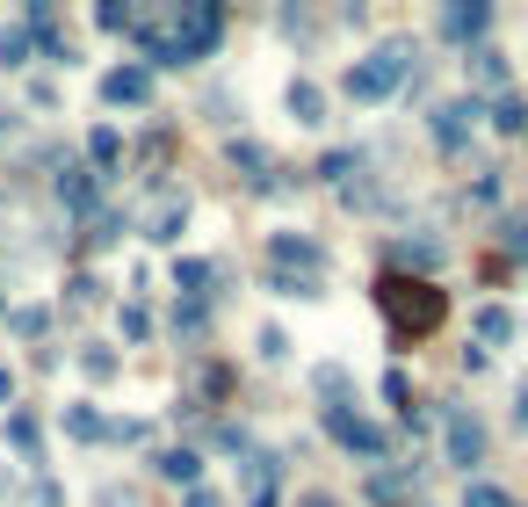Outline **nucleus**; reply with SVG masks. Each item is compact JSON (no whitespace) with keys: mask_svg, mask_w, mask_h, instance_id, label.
<instances>
[{"mask_svg":"<svg viewBox=\"0 0 528 507\" xmlns=\"http://www.w3.org/2000/svg\"><path fill=\"white\" fill-rule=\"evenodd\" d=\"M377 305H384V319H391V341H398V348L442 334V319H449V297L434 290L427 276H398V268H384V276H377Z\"/></svg>","mask_w":528,"mask_h":507,"instance_id":"f257e3e1","label":"nucleus"},{"mask_svg":"<svg viewBox=\"0 0 528 507\" xmlns=\"http://www.w3.org/2000/svg\"><path fill=\"white\" fill-rule=\"evenodd\" d=\"M413 44L406 37H391V44H377L369 58H355L348 66V95L355 102H384V95H398V87H406V73H413Z\"/></svg>","mask_w":528,"mask_h":507,"instance_id":"f03ea898","label":"nucleus"},{"mask_svg":"<svg viewBox=\"0 0 528 507\" xmlns=\"http://www.w3.org/2000/svg\"><path fill=\"white\" fill-rule=\"evenodd\" d=\"M326 435L340 442L348 457H362V464H384L391 457V435L369 421V413H348V406H326Z\"/></svg>","mask_w":528,"mask_h":507,"instance_id":"7ed1b4c3","label":"nucleus"},{"mask_svg":"<svg viewBox=\"0 0 528 507\" xmlns=\"http://www.w3.org/2000/svg\"><path fill=\"white\" fill-rule=\"evenodd\" d=\"M478 116H485V102H478V95L434 102V109H427V138L442 145V153H463V145H471V131H478Z\"/></svg>","mask_w":528,"mask_h":507,"instance_id":"20e7f679","label":"nucleus"},{"mask_svg":"<svg viewBox=\"0 0 528 507\" xmlns=\"http://www.w3.org/2000/svg\"><path fill=\"white\" fill-rule=\"evenodd\" d=\"M268 268H283V276L319 283V276H326V247L312 240V232H275V240H268Z\"/></svg>","mask_w":528,"mask_h":507,"instance_id":"39448f33","label":"nucleus"},{"mask_svg":"<svg viewBox=\"0 0 528 507\" xmlns=\"http://www.w3.org/2000/svg\"><path fill=\"white\" fill-rule=\"evenodd\" d=\"M232 167H239V182L254 189V196H283V189H290L283 167H275V153H268V145H254V138H232Z\"/></svg>","mask_w":528,"mask_h":507,"instance_id":"423d86ee","label":"nucleus"},{"mask_svg":"<svg viewBox=\"0 0 528 507\" xmlns=\"http://www.w3.org/2000/svg\"><path fill=\"white\" fill-rule=\"evenodd\" d=\"M58 203H66L73 218H95V203H102V174L95 167H80V160H58Z\"/></svg>","mask_w":528,"mask_h":507,"instance_id":"0eeeda50","label":"nucleus"},{"mask_svg":"<svg viewBox=\"0 0 528 507\" xmlns=\"http://www.w3.org/2000/svg\"><path fill=\"white\" fill-rule=\"evenodd\" d=\"M485 29H492V0H449V8H442V37L463 44V51H478Z\"/></svg>","mask_w":528,"mask_h":507,"instance_id":"6e6552de","label":"nucleus"},{"mask_svg":"<svg viewBox=\"0 0 528 507\" xmlns=\"http://www.w3.org/2000/svg\"><path fill=\"white\" fill-rule=\"evenodd\" d=\"M102 102L109 109H145L152 102V73L145 66H109L102 73Z\"/></svg>","mask_w":528,"mask_h":507,"instance_id":"1a4fd4ad","label":"nucleus"},{"mask_svg":"<svg viewBox=\"0 0 528 507\" xmlns=\"http://www.w3.org/2000/svg\"><path fill=\"white\" fill-rule=\"evenodd\" d=\"M442 435H449V464H463V471H471V464L485 457V428H478V413H449V421H442Z\"/></svg>","mask_w":528,"mask_h":507,"instance_id":"9d476101","label":"nucleus"},{"mask_svg":"<svg viewBox=\"0 0 528 507\" xmlns=\"http://www.w3.org/2000/svg\"><path fill=\"white\" fill-rule=\"evenodd\" d=\"M391 268H398V276H427L434 283V268H442V240H427V232L413 240V232H406V240L391 247Z\"/></svg>","mask_w":528,"mask_h":507,"instance_id":"9b49d317","label":"nucleus"},{"mask_svg":"<svg viewBox=\"0 0 528 507\" xmlns=\"http://www.w3.org/2000/svg\"><path fill=\"white\" fill-rule=\"evenodd\" d=\"M181 232H189V196H160V203H152V218H145V240L174 247Z\"/></svg>","mask_w":528,"mask_h":507,"instance_id":"f8f14e48","label":"nucleus"},{"mask_svg":"<svg viewBox=\"0 0 528 507\" xmlns=\"http://www.w3.org/2000/svg\"><path fill=\"white\" fill-rule=\"evenodd\" d=\"M87 167H95L102 182H109V174H123V131H116V124H95V131H87Z\"/></svg>","mask_w":528,"mask_h":507,"instance_id":"ddd939ff","label":"nucleus"},{"mask_svg":"<svg viewBox=\"0 0 528 507\" xmlns=\"http://www.w3.org/2000/svg\"><path fill=\"white\" fill-rule=\"evenodd\" d=\"M152 471H160V479H174V486H196V479H203V450H196V442H174V450L152 457Z\"/></svg>","mask_w":528,"mask_h":507,"instance_id":"4468645a","label":"nucleus"},{"mask_svg":"<svg viewBox=\"0 0 528 507\" xmlns=\"http://www.w3.org/2000/svg\"><path fill=\"white\" fill-rule=\"evenodd\" d=\"M8 442L22 450V464H44V421L29 406H8Z\"/></svg>","mask_w":528,"mask_h":507,"instance_id":"2eb2a0df","label":"nucleus"},{"mask_svg":"<svg viewBox=\"0 0 528 507\" xmlns=\"http://www.w3.org/2000/svg\"><path fill=\"white\" fill-rule=\"evenodd\" d=\"M210 276H217V268L196 261V254H189V261H174V290L189 297V305H210Z\"/></svg>","mask_w":528,"mask_h":507,"instance_id":"dca6fc26","label":"nucleus"},{"mask_svg":"<svg viewBox=\"0 0 528 507\" xmlns=\"http://www.w3.org/2000/svg\"><path fill=\"white\" fill-rule=\"evenodd\" d=\"M463 66H471V87H507V51L500 44H478Z\"/></svg>","mask_w":528,"mask_h":507,"instance_id":"f3484780","label":"nucleus"},{"mask_svg":"<svg viewBox=\"0 0 528 507\" xmlns=\"http://www.w3.org/2000/svg\"><path fill=\"white\" fill-rule=\"evenodd\" d=\"M471 334H478V348H507V341H514V312H507V305H485V312L471 319Z\"/></svg>","mask_w":528,"mask_h":507,"instance_id":"a211bd4d","label":"nucleus"},{"mask_svg":"<svg viewBox=\"0 0 528 507\" xmlns=\"http://www.w3.org/2000/svg\"><path fill=\"white\" fill-rule=\"evenodd\" d=\"M116 370H123V355H116L109 341H87V348H80V377H87V384H109Z\"/></svg>","mask_w":528,"mask_h":507,"instance_id":"6ab92c4d","label":"nucleus"},{"mask_svg":"<svg viewBox=\"0 0 528 507\" xmlns=\"http://www.w3.org/2000/svg\"><path fill=\"white\" fill-rule=\"evenodd\" d=\"M66 435H73V442H109V421L80 399V406H66Z\"/></svg>","mask_w":528,"mask_h":507,"instance_id":"aec40b11","label":"nucleus"},{"mask_svg":"<svg viewBox=\"0 0 528 507\" xmlns=\"http://www.w3.org/2000/svg\"><path fill=\"white\" fill-rule=\"evenodd\" d=\"M29 51H44L29 22H8V29H0V58H8V66H29Z\"/></svg>","mask_w":528,"mask_h":507,"instance_id":"412c9836","label":"nucleus"},{"mask_svg":"<svg viewBox=\"0 0 528 507\" xmlns=\"http://www.w3.org/2000/svg\"><path fill=\"white\" fill-rule=\"evenodd\" d=\"M290 116H297V124H326V95L312 80H290Z\"/></svg>","mask_w":528,"mask_h":507,"instance_id":"4be33fe9","label":"nucleus"},{"mask_svg":"<svg viewBox=\"0 0 528 507\" xmlns=\"http://www.w3.org/2000/svg\"><path fill=\"white\" fill-rule=\"evenodd\" d=\"M413 471H420V464H384V471H369V479H362V493H369V500H391L398 486H413Z\"/></svg>","mask_w":528,"mask_h":507,"instance_id":"5701e85b","label":"nucleus"},{"mask_svg":"<svg viewBox=\"0 0 528 507\" xmlns=\"http://www.w3.org/2000/svg\"><path fill=\"white\" fill-rule=\"evenodd\" d=\"M348 174H362V153H355V145H333V153L319 160V182H340V189H348Z\"/></svg>","mask_w":528,"mask_h":507,"instance_id":"b1692460","label":"nucleus"},{"mask_svg":"<svg viewBox=\"0 0 528 507\" xmlns=\"http://www.w3.org/2000/svg\"><path fill=\"white\" fill-rule=\"evenodd\" d=\"M95 29H109V37H131V29H138V8H131V0H102V8H95Z\"/></svg>","mask_w":528,"mask_h":507,"instance_id":"393cba45","label":"nucleus"},{"mask_svg":"<svg viewBox=\"0 0 528 507\" xmlns=\"http://www.w3.org/2000/svg\"><path fill=\"white\" fill-rule=\"evenodd\" d=\"M210 334V305H189V297H181L174 305V341H203Z\"/></svg>","mask_w":528,"mask_h":507,"instance_id":"a878e982","label":"nucleus"},{"mask_svg":"<svg viewBox=\"0 0 528 507\" xmlns=\"http://www.w3.org/2000/svg\"><path fill=\"white\" fill-rule=\"evenodd\" d=\"M492 131L521 138V131H528V102H521V95H500V102H492Z\"/></svg>","mask_w":528,"mask_h":507,"instance_id":"bb28decb","label":"nucleus"},{"mask_svg":"<svg viewBox=\"0 0 528 507\" xmlns=\"http://www.w3.org/2000/svg\"><path fill=\"white\" fill-rule=\"evenodd\" d=\"M116 240H123V218H116V211H95V218H87V240H80V247H116Z\"/></svg>","mask_w":528,"mask_h":507,"instance_id":"cd10ccee","label":"nucleus"},{"mask_svg":"<svg viewBox=\"0 0 528 507\" xmlns=\"http://www.w3.org/2000/svg\"><path fill=\"white\" fill-rule=\"evenodd\" d=\"M312 392H319L326 406H340V392H348V370H340V363H319V370H312Z\"/></svg>","mask_w":528,"mask_h":507,"instance_id":"c85d7f7f","label":"nucleus"},{"mask_svg":"<svg viewBox=\"0 0 528 507\" xmlns=\"http://www.w3.org/2000/svg\"><path fill=\"white\" fill-rule=\"evenodd\" d=\"M8 326H15L22 341H44V326H51V312H44V305H22V312H8Z\"/></svg>","mask_w":528,"mask_h":507,"instance_id":"c756f323","label":"nucleus"},{"mask_svg":"<svg viewBox=\"0 0 528 507\" xmlns=\"http://www.w3.org/2000/svg\"><path fill=\"white\" fill-rule=\"evenodd\" d=\"M384 399H391V413H398V421L413 413V384H406V370H384Z\"/></svg>","mask_w":528,"mask_h":507,"instance_id":"7c9ffc66","label":"nucleus"},{"mask_svg":"<svg viewBox=\"0 0 528 507\" xmlns=\"http://www.w3.org/2000/svg\"><path fill=\"white\" fill-rule=\"evenodd\" d=\"M500 247H507V261H528V218H507L500 225Z\"/></svg>","mask_w":528,"mask_h":507,"instance_id":"2f4dec72","label":"nucleus"},{"mask_svg":"<svg viewBox=\"0 0 528 507\" xmlns=\"http://www.w3.org/2000/svg\"><path fill=\"white\" fill-rule=\"evenodd\" d=\"M66 305H102V276H87V268H80V276L66 283Z\"/></svg>","mask_w":528,"mask_h":507,"instance_id":"473e14b6","label":"nucleus"},{"mask_svg":"<svg viewBox=\"0 0 528 507\" xmlns=\"http://www.w3.org/2000/svg\"><path fill=\"white\" fill-rule=\"evenodd\" d=\"M463 507H514L507 486H463Z\"/></svg>","mask_w":528,"mask_h":507,"instance_id":"72a5a7b5","label":"nucleus"},{"mask_svg":"<svg viewBox=\"0 0 528 507\" xmlns=\"http://www.w3.org/2000/svg\"><path fill=\"white\" fill-rule=\"evenodd\" d=\"M152 334V312L145 305H123V341H145Z\"/></svg>","mask_w":528,"mask_h":507,"instance_id":"f704fd0d","label":"nucleus"},{"mask_svg":"<svg viewBox=\"0 0 528 507\" xmlns=\"http://www.w3.org/2000/svg\"><path fill=\"white\" fill-rule=\"evenodd\" d=\"M152 428L145 421H109V442H116V450H131V442H145Z\"/></svg>","mask_w":528,"mask_h":507,"instance_id":"c9c22d12","label":"nucleus"},{"mask_svg":"<svg viewBox=\"0 0 528 507\" xmlns=\"http://www.w3.org/2000/svg\"><path fill=\"white\" fill-rule=\"evenodd\" d=\"M261 355H268V363H283V355H290V341H283V326H261Z\"/></svg>","mask_w":528,"mask_h":507,"instance_id":"e433bc0d","label":"nucleus"},{"mask_svg":"<svg viewBox=\"0 0 528 507\" xmlns=\"http://www.w3.org/2000/svg\"><path fill=\"white\" fill-rule=\"evenodd\" d=\"M29 507H66V493H58L51 479H37V486H29Z\"/></svg>","mask_w":528,"mask_h":507,"instance_id":"4c0bfd02","label":"nucleus"},{"mask_svg":"<svg viewBox=\"0 0 528 507\" xmlns=\"http://www.w3.org/2000/svg\"><path fill=\"white\" fill-rule=\"evenodd\" d=\"M514 428H528V377H521V392H514Z\"/></svg>","mask_w":528,"mask_h":507,"instance_id":"58836bf2","label":"nucleus"},{"mask_svg":"<svg viewBox=\"0 0 528 507\" xmlns=\"http://www.w3.org/2000/svg\"><path fill=\"white\" fill-rule=\"evenodd\" d=\"M95 507H131V493H123V486H102V500Z\"/></svg>","mask_w":528,"mask_h":507,"instance_id":"ea45409f","label":"nucleus"},{"mask_svg":"<svg viewBox=\"0 0 528 507\" xmlns=\"http://www.w3.org/2000/svg\"><path fill=\"white\" fill-rule=\"evenodd\" d=\"M297 507H333V500L326 493H297Z\"/></svg>","mask_w":528,"mask_h":507,"instance_id":"a19ab883","label":"nucleus"},{"mask_svg":"<svg viewBox=\"0 0 528 507\" xmlns=\"http://www.w3.org/2000/svg\"><path fill=\"white\" fill-rule=\"evenodd\" d=\"M0 399H15V377H8V370H0Z\"/></svg>","mask_w":528,"mask_h":507,"instance_id":"79ce46f5","label":"nucleus"},{"mask_svg":"<svg viewBox=\"0 0 528 507\" xmlns=\"http://www.w3.org/2000/svg\"><path fill=\"white\" fill-rule=\"evenodd\" d=\"M189 507H217V500H210V493H189Z\"/></svg>","mask_w":528,"mask_h":507,"instance_id":"37998d69","label":"nucleus"},{"mask_svg":"<svg viewBox=\"0 0 528 507\" xmlns=\"http://www.w3.org/2000/svg\"><path fill=\"white\" fill-rule=\"evenodd\" d=\"M0 319H8V297H0Z\"/></svg>","mask_w":528,"mask_h":507,"instance_id":"c03bdc74","label":"nucleus"}]
</instances>
